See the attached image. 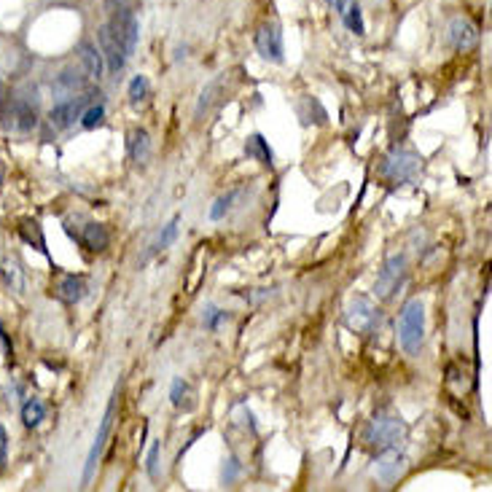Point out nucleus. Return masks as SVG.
Masks as SVG:
<instances>
[{"label": "nucleus", "mask_w": 492, "mask_h": 492, "mask_svg": "<svg viewBox=\"0 0 492 492\" xmlns=\"http://www.w3.org/2000/svg\"><path fill=\"white\" fill-rule=\"evenodd\" d=\"M43 417H46V406L38 399H30L22 406V423H25V428H38L43 423Z\"/></svg>", "instance_id": "412c9836"}, {"label": "nucleus", "mask_w": 492, "mask_h": 492, "mask_svg": "<svg viewBox=\"0 0 492 492\" xmlns=\"http://www.w3.org/2000/svg\"><path fill=\"white\" fill-rule=\"evenodd\" d=\"M97 35H100V52H102V60L108 62V70H111V73H119L124 67V62H126V54H124L119 38L113 35L111 25H102Z\"/></svg>", "instance_id": "1a4fd4ad"}, {"label": "nucleus", "mask_w": 492, "mask_h": 492, "mask_svg": "<svg viewBox=\"0 0 492 492\" xmlns=\"http://www.w3.org/2000/svg\"><path fill=\"white\" fill-rule=\"evenodd\" d=\"M78 54H81V62H84L87 73H89L92 78H102V70H105L102 52L94 46L92 41H81V43H78Z\"/></svg>", "instance_id": "4468645a"}, {"label": "nucleus", "mask_w": 492, "mask_h": 492, "mask_svg": "<svg viewBox=\"0 0 492 492\" xmlns=\"http://www.w3.org/2000/svg\"><path fill=\"white\" fill-rule=\"evenodd\" d=\"M146 468H148V476L156 479V473H159V444L151 447V452H148V465H146Z\"/></svg>", "instance_id": "c756f323"}, {"label": "nucleus", "mask_w": 492, "mask_h": 492, "mask_svg": "<svg viewBox=\"0 0 492 492\" xmlns=\"http://www.w3.org/2000/svg\"><path fill=\"white\" fill-rule=\"evenodd\" d=\"M344 25L350 27V30L355 32V35H364L366 32V25H364V16H361V5H358V0H353L347 8H344Z\"/></svg>", "instance_id": "5701e85b"}, {"label": "nucleus", "mask_w": 492, "mask_h": 492, "mask_svg": "<svg viewBox=\"0 0 492 492\" xmlns=\"http://www.w3.org/2000/svg\"><path fill=\"white\" fill-rule=\"evenodd\" d=\"M425 337V307L420 299H412L406 302L401 309V323H399V339L401 347L409 353V355H417L420 353V344Z\"/></svg>", "instance_id": "f257e3e1"}, {"label": "nucleus", "mask_w": 492, "mask_h": 492, "mask_svg": "<svg viewBox=\"0 0 492 492\" xmlns=\"http://www.w3.org/2000/svg\"><path fill=\"white\" fill-rule=\"evenodd\" d=\"M102 116H105V108H102V105H92V108H87V111L81 113V124H84V129H94L97 124L102 122Z\"/></svg>", "instance_id": "bb28decb"}, {"label": "nucleus", "mask_w": 492, "mask_h": 492, "mask_svg": "<svg viewBox=\"0 0 492 492\" xmlns=\"http://www.w3.org/2000/svg\"><path fill=\"white\" fill-rule=\"evenodd\" d=\"M403 423H401L399 417H385V414H379V417H374L369 425V431H366V441H369L371 447H390V444H396L401 436H403Z\"/></svg>", "instance_id": "423d86ee"}, {"label": "nucleus", "mask_w": 492, "mask_h": 492, "mask_svg": "<svg viewBox=\"0 0 492 492\" xmlns=\"http://www.w3.org/2000/svg\"><path fill=\"white\" fill-rule=\"evenodd\" d=\"M401 460H403V458H401L396 449H388V452H382V455L377 458L374 473H377L382 482H393L401 471Z\"/></svg>", "instance_id": "2eb2a0df"}, {"label": "nucleus", "mask_w": 492, "mask_h": 492, "mask_svg": "<svg viewBox=\"0 0 492 492\" xmlns=\"http://www.w3.org/2000/svg\"><path fill=\"white\" fill-rule=\"evenodd\" d=\"M245 154L250 159H258L261 164H267V167H272V148H269V143L261 137V135H250L245 143Z\"/></svg>", "instance_id": "a211bd4d"}, {"label": "nucleus", "mask_w": 492, "mask_h": 492, "mask_svg": "<svg viewBox=\"0 0 492 492\" xmlns=\"http://www.w3.org/2000/svg\"><path fill=\"white\" fill-rule=\"evenodd\" d=\"M0 181H3V161H0Z\"/></svg>", "instance_id": "c9c22d12"}, {"label": "nucleus", "mask_w": 492, "mask_h": 492, "mask_svg": "<svg viewBox=\"0 0 492 492\" xmlns=\"http://www.w3.org/2000/svg\"><path fill=\"white\" fill-rule=\"evenodd\" d=\"M256 49L258 54L264 57L267 62H280L285 60V52H282V32L277 27L275 22H267L261 25L258 32H256Z\"/></svg>", "instance_id": "0eeeda50"}, {"label": "nucleus", "mask_w": 492, "mask_h": 492, "mask_svg": "<svg viewBox=\"0 0 492 492\" xmlns=\"http://www.w3.org/2000/svg\"><path fill=\"white\" fill-rule=\"evenodd\" d=\"M19 234H22V240H25L27 245H35L43 256H46V240H43V229H41L38 221L25 218V221L19 223Z\"/></svg>", "instance_id": "6ab92c4d"}, {"label": "nucleus", "mask_w": 492, "mask_h": 492, "mask_svg": "<svg viewBox=\"0 0 492 492\" xmlns=\"http://www.w3.org/2000/svg\"><path fill=\"white\" fill-rule=\"evenodd\" d=\"M0 342H3V347H5V353L11 355V339H8V334L3 331V326H0Z\"/></svg>", "instance_id": "72a5a7b5"}, {"label": "nucleus", "mask_w": 492, "mask_h": 492, "mask_svg": "<svg viewBox=\"0 0 492 492\" xmlns=\"http://www.w3.org/2000/svg\"><path fill=\"white\" fill-rule=\"evenodd\" d=\"M221 87V84H210L208 89H202V97H199V105H197V116H202L208 108H210V102H213V94H216V89Z\"/></svg>", "instance_id": "cd10ccee"}, {"label": "nucleus", "mask_w": 492, "mask_h": 492, "mask_svg": "<svg viewBox=\"0 0 492 492\" xmlns=\"http://www.w3.org/2000/svg\"><path fill=\"white\" fill-rule=\"evenodd\" d=\"M57 296H60L65 304H78L84 296H87V282L84 277L78 275H65L57 282Z\"/></svg>", "instance_id": "f8f14e48"}, {"label": "nucleus", "mask_w": 492, "mask_h": 492, "mask_svg": "<svg viewBox=\"0 0 492 492\" xmlns=\"http://www.w3.org/2000/svg\"><path fill=\"white\" fill-rule=\"evenodd\" d=\"M111 243V234H108V229L102 226V223H87L84 226V245L94 250V253H102L105 247Z\"/></svg>", "instance_id": "f3484780"}, {"label": "nucleus", "mask_w": 492, "mask_h": 492, "mask_svg": "<svg viewBox=\"0 0 492 492\" xmlns=\"http://www.w3.org/2000/svg\"><path fill=\"white\" fill-rule=\"evenodd\" d=\"M223 317V312L221 309H216V307H208V312H205V326L208 328H216L218 326V320Z\"/></svg>", "instance_id": "7c9ffc66"}, {"label": "nucleus", "mask_w": 492, "mask_h": 492, "mask_svg": "<svg viewBox=\"0 0 492 492\" xmlns=\"http://www.w3.org/2000/svg\"><path fill=\"white\" fill-rule=\"evenodd\" d=\"M312 111H315V116H317V124H326V111H323V105L315 100V97H304L302 102H299V116H302V122L309 124L312 122Z\"/></svg>", "instance_id": "4be33fe9"}, {"label": "nucleus", "mask_w": 492, "mask_h": 492, "mask_svg": "<svg viewBox=\"0 0 492 492\" xmlns=\"http://www.w3.org/2000/svg\"><path fill=\"white\" fill-rule=\"evenodd\" d=\"M183 396H188V385H186L183 379H175L172 382V390H170V399H172V403L181 409L183 406Z\"/></svg>", "instance_id": "c85d7f7f"}, {"label": "nucleus", "mask_w": 492, "mask_h": 492, "mask_svg": "<svg viewBox=\"0 0 492 492\" xmlns=\"http://www.w3.org/2000/svg\"><path fill=\"white\" fill-rule=\"evenodd\" d=\"M449 41H452V46L455 49H471L473 43H476V25L471 22V19H465V16H455L452 22H449Z\"/></svg>", "instance_id": "9b49d317"}, {"label": "nucleus", "mask_w": 492, "mask_h": 492, "mask_svg": "<svg viewBox=\"0 0 492 492\" xmlns=\"http://www.w3.org/2000/svg\"><path fill=\"white\" fill-rule=\"evenodd\" d=\"M237 197H240V191H229L226 197H218L216 205L210 208V218H213V221H221V218L232 210V202H234Z\"/></svg>", "instance_id": "393cba45"}, {"label": "nucleus", "mask_w": 492, "mask_h": 492, "mask_svg": "<svg viewBox=\"0 0 492 492\" xmlns=\"http://www.w3.org/2000/svg\"><path fill=\"white\" fill-rule=\"evenodd\" d=\"M116 399H119V390H116V393L111 396V401H108L105 417H102L100 431H97V436H94V444H92V449H89L87 465H84V484L92 482V473H94V468H97V460H100V452H102V447H105V441H108V433H111V425H113V414H116Z\"/></svg>", "instance_id": "39448f33"}, {"label": "nucleus", "mask_w": 492, "mask_h": 492, "mask_svg": "<svg viewBox=\"0 0 492 492\" xmlns=\"http://www.w3.org/2000/svg\"><path fill=\"white\" fill-rule=\"evenodd\" d=\"M178 226H181V216H172V221L161 229V234H159V240L154 243L151 250H164V247H170L175 243V237H178Z\"/></svg>", "instance_id": "b1692460"}, {"label": "nucleus", "mask_w": 492, "mask_h": 492, "mask_svg": "<svg viewBox=\"0 0 492 492\" xmlns=\"http://www.w3.org/2000/svg\"><path fill=\"white\" fill-rule=\"evenodd\" d=\"M146 94H148V78H146V76H135L132 84H129V102L137 105Z\"/></svg>", "instance_id": "a878e982"}, {"label": "nucleus", "mask_w": 492, "mask_h": 492, "mask_svg": "<svg viewBox=\"0 0 492 492\" xmlns=\"http://www.w3.org/2000/svg\"><path fill=\"white\" fill-rule=\"evenodd\" d=\"M129 156H132V161H137V164H146V161H148V156H151V137H148L146 129H135V132L129 135Z\"/></svg>", "instance_id": "dca6fc26"}, {"label": "nucleus", "mask_w": 492, "mask_h": 492, "mask_svg": "<svg viewBox=\"0 0 492 492\" xmlns=\"http://www.w3.org/2000/svg\"><path fill=\"white\" fill-rule=\"evenodd\" d=\"M5 447H8V441H5V431L0 428V471H3V465H5Z\"/></svg>", "instance_id": "2f4dec72"}, {"label": "nucleus", "mask_w": 492, "mask_h": 492, "mask_svg": "<svg viewBox=\"0 0 492 492\" xmlns=\"http://www.w3.org/2000/svg\"><path fill=\"white\" fill-rule=\"evenodd\" d=\"M111 30H113V35L119 38L124 54H126V57L135 54V49H137V38H140V22H137V16L132 14L129 5H126V8H119V11H113Z\"/></svg>", "instance_id": "7ed1b4c3"}, {"label": "nucleus", "mask_w": 492, "mask_h": 492, "mask_svg": "<svg viewBox=\"0 0 492 492\" xmlns=\"http://www.w3.org/2000/svg\"><path fill=\"white\" fill-rule=\"evenodd\" d=\"M403 275H406V256H403V253H393V256L385 261L379 277H377V288H374L377 296H379V299H390L401 288Z\"/></svg>", "instance_id": "20e7f679"}, {"label": "nucleus", "mask_w": 492, "mask_h": 492, "mask_svg": "<svg viewBox=\"0 0 492 492\" xmlns=\"http://www.w3.org/2000/svg\"><path fill=\"white\" fill-rule=\"evenodd\" d=\"M347 323H350V328H355V331H371V328H374L377 312H374V307H371V302L366 296L353 299L350 312H347Z\"/></svg>", "instance_id": "9d476101"}, {"label": "nucleus", "mask_w": 492, "mask_h": 492, "mask_svg": "<svg viewBox=\"0 0 492 492\" xmlns=\"http://www.w3.org/2000/svg\"><path fill=\"white\" fill-rule=\"evenodd\" d=\"M105 5H108L111 11H119V8H126V5H129V0H105Z\"/></svg>", "instance_id": "473e14b6"}, {"label": "nucleus", "mask_w": 492, "mask_h": 492, "mask_svg": "<svg viewBox=\"0 0 492 492\" xmlns=\"http://www.w3.org/2000/svg\"><path fill=\"white\" fill-rule=\"evenodd\" d=\"M8 116H11V124L16 126V129H22V132H30L32 126H35V105H30L27 100H14L11 105H8Z\"/></svg>", "instance_id": "ddd939ff"}, {"label": "nucleus", "mask_w": 492, "mask_h": 492, "mask_svg": "<svg viewBox=\"0 0 492 492\" xmlns=\"http://www.w3.org/2000/svg\"><path fill=\"white\" fill-rule=\"evenodd\" d=\"M81 87H84V76H81L78 67L62 70L60 76H57V84H54V89L60 94H76V89H81Z\"/></svg>", "instance_id": "aec40b11"}, {"label": "nucleus", "mask_w": 492, "mask_h": 492, "mask_svg": "<svg viewBox=\"0 0 492 492\" xmlns=\"http://www.w3.org/2000/svg\"><path fill=\"white\" fill-rule=\"evenodd\" d=\"M334 8H337L339 14H344V8H347V0H334Z\"/></svg>", "instance_id": "f704fd0d"}, {"label": "nucleus", "mask_w": 492, "mask_h": 492, "mask_svg": "<svg viewBox=\"0 0 492 492\" xmlns=\"http://www.w3.org/2000/svg\"><path fill=\"white\" fill-rule=\"evenodd\" d=\"M94 92H87L84 97H62L60 102L52 108V124L57 126V129H67V126H73L76 119H81V113H84V105L89 102V97Z\"/></svg>", "instance_id": "6e6552de"}, {"label": "nucleus", "mask_w": 492, "mask_h": 492, "mask_svg": "<svg viewBox=\"0 0 492 492\" xmlns=\"http://www.w3.org/2000/svg\"><path fill=\"white\" fill-rule=\"evenodd\" d=\"M420 170V156L414 151H406V148H396L385 156L382 161V175L390 181V183H403L409 181L414 172Z\"/></svg>", "instance_id": "f03ea898"}]
</instances>
